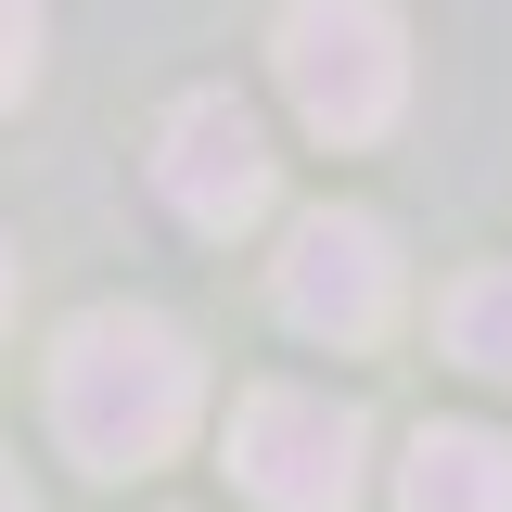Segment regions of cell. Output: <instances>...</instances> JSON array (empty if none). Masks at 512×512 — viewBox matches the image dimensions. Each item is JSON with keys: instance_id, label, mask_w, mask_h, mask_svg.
<instances>
[{"instance_id": "3", "label": "cell", "mask_w": 512, "mask_h": 512, "mask_svg": "<svg viewBox=\"0 0 512 512\" xmlns=\"http://www.w3.org/2000/svg\"><path fill=\"white\" fill-rule=\"evenodd\" d=\"M359 448L372 423L333 384H256L231 410V474L256 512H359Z\"/></svg>"}, {"instance_id": "5", "label": "cell", "mask_w": 512, "mask_h": 512, "mask_svg": "<svg viewBox=\"0 0 512 512\" xmlns=\"http://www.w3.org/2000/svg\"><path fill=\"white\" fill-rule=\"evenodd\" d=\"M154 192H167V218H192V231H256L269 218V192H282V167H269V128L231 103V90H180L167 116H154Z\"/></svg>"}, {"instance_id": "8", "label": "cell", "mask_w": 512, "mask_h": 512, "mask_svg": "<svg viewBox=\"0 0 512 512\" xmlns=\"http://www.w3.org/2000/svg\"><path fill=\"white\" fill-rule=\"evenodd\" d=\"M39 77V0H0V103H26Z\"/></svg>"}, {"instance_id": "9", "label": "cell", "mask_w": 512, "mask_h": 512, "mask_svg": "<svg viewBox=\"0 0 512 512\" xmlns=\"http://www.w3.org/2000/svg\"><path fill=\"white\" fill-rule=\"evenodd\" d=\"M0 512H26V474H13V461H0Z\"/></svg>"}, {"instance_id": "10", "label": "cell", "mask_w": 512, "mask_h": 512, "mask_svg": "<svg viewBox=\"0 0 512 512\" xmlns=\"http://www.w3.org/2000/svg\"><path fill=\"white\" fill-rule=\"evenodd\" d=\"M0 320H13V256H0Z\"/></svg>"}, {"instance_id": "7", "label": "cell", "mask_w": 512, "mask_h": 512, "mask_svg": "<svg viewBox=\"0 0 512 512\" xmlns=\"http://www.w3.org/2000/svg\"><path fill=\"white\" fill-rule=\"evenodd\" d=\"M436 333H448V359H461V372L512 384V269H461V282L436 295Z\"/></svg>"}, {"instance_id": "4", "label": "cell", "mask_w": 512, "mask_h": 512, "mask_svg": "<svg viewBox=\"0 0 512 512\" xmlns=\"http://www.w3.org/2000/svg\"><path fill=\"white\" fill-rule=\"evenodd\" d=\"M269 308L282 333H308V346H372L384 320H397V231H384L372 205H320L282 231V269H269Z\"/></svg>"}, {"instance_id": "2", "label": "cell", "mask_w": 512, "mask_h": 512, "mask_svg": "<svg viewBox=\"0 0 512 512\" xmlns=\"http://www.w3.org/2000/svg\"><path fill=\"white\" fill-rule=\"evenodd\" d=\"M269 64H282V103L320 141H384L410 103V26L384 0H282Z\"/></svg>"}, {"instance_id": "6", "label": "cell", "mask_w": 512, "mask_h": 512, "mask_svg": "<svg viewBox=\"0 0 512 512\" xmlns=\"http://www.w3.org/2000/svg\"><path fill=\"white\" fill-rule=\"evenodd\" d=\"M397 512H512V436L487 423H423L397 461Z\"/></svg>"}, {"instance_id": "1", "label": "cell", "mask_w": 512, "mask_h": 512, "mask_svg": "<svg viewBox=\"0 0 512 512\" xmlns=\"http://www.w3.org/2000/svg\"><path fill=\"white\" fill-rule=\"evenodd\" d=\"M205 410V359L167 308H77L52 333V436L77 474H154L180 461Z\"/></svg>"}]
</instances>
